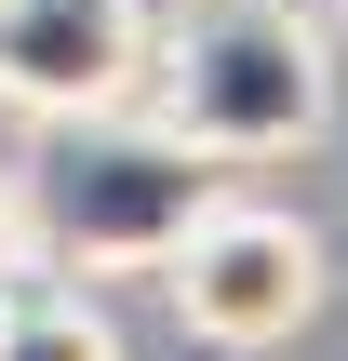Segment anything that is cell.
I'll list each match as a JSON object with an SVG mask.
<instances>
[{"mask_svg":"<svg viewBox=\"0 0 348 361\" xmlns=\"http://www.w3.org/2000/svg\"><path fill=\"white\" fill-rule=\"evenodd\" d=\"M215 188H228L215 147H188L174 121H121V107H54L40 147H27V174H13L27 255H40V268H80V281L161 268Z\"/></svg>","mask_w":348,"mask_h":361,"instance_id":"obj_1","label":"cell"},{"mask_svg":"<svg viewBox=\"0 0 348 361\" xmlns=\"http://www.w3.org/2000/svg\"><path fill=\"white\" fill-rule=\"evenodd\" d=\"M161 107L228 174L241 161H295L335 121V40L295 0H188V27L161 40Z\"/></svg>","mask_w":348,"mask_h":361,"instance_id":"obj_2","label":"cell"},{"mask_svg":"<svg viewBox=\"0 0 348 361\" xmlns=\"http://www.w3.org/2000/svg\"><path fill=\"white\" fill-rule=\"evenodd\" d=\"M161 295H174V322L201 348L255 361V348H282V335H308V308H322V228L282 214V201H228L215 188L188 214V241L161 255Z\"/></svg>","mask_w":348,"mask_h":361,"instance_id":"obj_3","label":"cell"},{"mask_svg":"<svg viewBox=\"0 0 348 361\" xmlns=\"http://www.w3.org/2000/svg\"><path fill=\"white\" fill-rule=\"evenodd\" d=\"M148 67V0H0V94L27 121L121 107Z\"/></svg>","mask_w":348,"mask_h":361,"instance_id":"obj_4","label":"cell"},{"mask_svg":"<svg viewBox=\"0 0 348 361\" xmlns=\"http://www.w3.org/2000/svg\"><path fill=\"white\" fill-rule=\"evenodd\" d=\"M0 361H121V335L80 308V295H0Z\"/></svg>","mask_w":348,"mask_h":361,"instance_id":"obj_5","label":"cell"},{"mask_svg":"<svg viewBox=\"0 0 348 361\" xmlns=\"http://www.w3.org/2000/svg\"><path fill=\"white\" fill-rule=\"evenodd\" d=\"M40 255H27V201H13V174H0V281H27Z\"/></svg>","mask_w":348,"mask_h":361,"instance_id":"obj_6","label":"cell"},{"mask_svg":"<svg viewBox=\"0 0 348 361\" xmlns=\"http://www.w3.org/2000/svg\"><path fill=\"white\" fill-rule=\"evenodd\" d=\"M335 27H348V0H335Z\"/></svg>","mask_w":348,"mask_h":361,"instance_id":"obj_7","label":"cell"},{"mask_svg":"<svg viewBox=\"0 0 348 361\" xmlns=\"http://www.w3.org/2000/svg\"><path fill=\"white\" fill-rule=\"evenodd\" d=\"M0 295H13V281H0Z\"/></svg>","mask_w":348,"mask_h":361,"instance_id":"obj_8","label":"cell"}]
</instances>
